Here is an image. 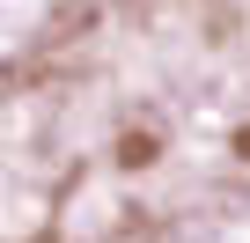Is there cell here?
<instances>
[{
  "label": "cell",
  "instance_id": "obj_1",
  "mask_svg": "<svg viewBox=\"0 0 250 243\" xmlns=\"http://www.w3.org/2000/svg\"><path fill=\"white\" fill-rule=\"evenodd\" d=\"M155 155H162V140H155L147 126H140V133H118V162H125V170H147Z\"/></svg>",
  "mask_w": 250,
  "mask_h": 243
}]
</instances>
